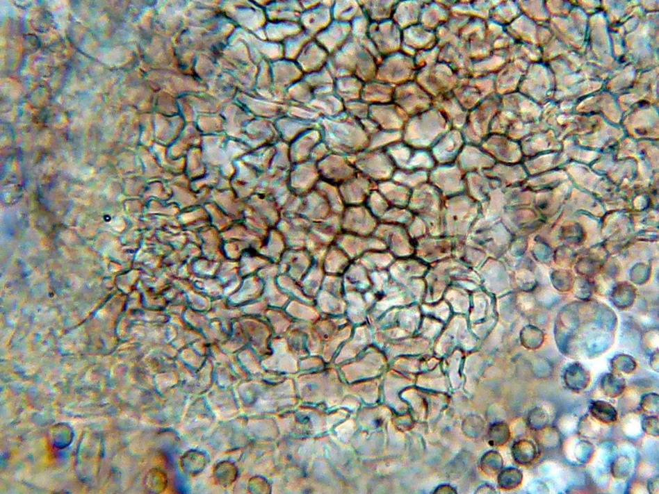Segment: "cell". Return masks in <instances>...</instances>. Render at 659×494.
<instances>
[{"label": "cell", "mask_w": 659, "mask_h": 494, "mask_svg": "<svg viewBox=\"0 0 659 494\" xmlns=\"http://www.w3.org/2000/svg\"><path fill=\"white\" fill-rule=\"evenodd\" d=\"M368 38L382 58L395 54L402 46V30L393 20L371 24Z\"/></svg>", "instance_id": "ba28073f"}, {"label": "cell", "mask_w": 659, "mask_h": 494, "mask_svg": "<svg viewBox=\"0 0 659 494\" xmlns=\"http://www.w3.org/2000/svg\"><path fill=\"white\" fill-rule=\"evenodd\" d=\"M393 160L396 167L405 170H421L433 168L436 162L430 150L417 149L399 141L384 149Z\"/></svg>", "instance_id": "8992f818"}, {"label": "cell", "mask_w": 659, "mask_h": 494, "mask_svg": "<svg viewBox=\"0 0 659 494\" xmlns=\"http://www.w3.org/2000/svg\"><path fill=\"white\" fill-rule=\"evenodd\" d=\"M550 417L544 409L536 407L529 412L527 418V426L529 429L537 431L549 425Z\"/></svg>", "instance_id": "4dcf8cb0"}, {"label": "cell", "mask_w": 659, "mask_h": 494, "mask_svg": "<svg viewBox=\"0 0 659 494\" xmlns=\"http://www.w3.org/2000/svg\"><path fill=\"white\" fill-rule=\"evenodd\" d=\"M638 364L635 358L630 355L620 354H617L611 360V368L614 373L626 374L630 375L637 369Z\"/></svg>", "instance_id": "f1b7e54d"}, {"label": "cell", "mask_w": 659, "mask_h": 494, "mask_svg": "<svg viewBox=\"0 0 659 494\" xmlns=\"http://www.w3.org/2000/svg\"><path fill=\"white\" fill-rule=\"evenodd\" d=\"M659 422L658 415H651L644 418L641 427L645 434L651 437L658 438L659 436Z\"/></svg>", "instance_id": "74e56055"}, {"label": "cell", "mask_w": 659, "mask_h": 494, "mask_svg": "<svg viewBox=\"0 0 659 494\" xmlns=\"http://www.w3.org/2000/svg\"><path fill=\"white\" fill-rule=\"evenodd\" d=\"M417 72L414 58L399 51L384 58L377 65L374 81L396 87L415 81Z\"/></svg>", "instance_id": "3957f363"}, {"label": "cell", "mask_w": 659, "mask_h": 494, "mask_svg": "<svg viewBox=\"0 0 659 494\" xmlns=\"http://www.w3.org/2000/svg\"><path fill=\"white\" fill-rule=\"evenodd\" d=\"M521 342L524 348L529 350H537L541 348L544 343V336L542 331L535 328L523 329L521 335Z\"/></svg>", "instance_id": "1f68e13d"}, {"label": "cell", "mask_w": 659, "mask_h": 494, "mask_svg": "<svg viewBox=\"0 0 659 494\" xmlns=\"http://www.w3.org/2000/svg\"><path fill=\"white\" fill-rule=\"evenodd\" d=\"M504 466V460L500 453L491 452L487 453L483 458L482 468L485 472L494 475L501 471Z\"/></svg>", "instance_id": "e575fe53"}, {"label": "cell", "mask_w": 659, "mask_h": 494, "mask_svg": "<svg viewBox=\"0 0 659 494\" xmlns=\"http://www.w3.org/2000/svg\"><path fill=\"white\" fill-rule=\"evenodd\" d=\"M364 83L356 77H343L337 80V93L344 104L361 100Z\"/></svg>", "instance_id": "44dd1931"}, {"label": "cell", "mask_w": 659, "mask_h": 494, "mask_svg": "<svg viewBox=\"0 0 659 494\" xmlns=\"http://www.w3.org/2000/svg\"><path fill=\"white\" fill-rule=\"evenodd\" d=\"M512 456L516 464L528 466L537 457V449L532 441L521 439L516 441L511 448Z\"/></svg>", "instance_id": "7402d4cb"}, {"label": "cell", "mask_w": 659, "mask_h": 494, "mask_svg": "<svg viewBox=\"0 0 659 494\" xmlns=\"http://www.w3.org/2000/svg\"><path fill=\"white\" fill-rule=\"evenodd\" d=\"M600 389L608 398L615 399L624 394L626 389L625 378L620 374L607 373L600 381Z\"/></svg>", "instance_id": "603a6c76"}, {"label": "cell", "mask_w": 659, "mask_h": 494, "mask_svg": "<svg viewBox=\"0 0 659 494\" xmlns=\"http://www.w3.org/2000/svg\"><path fill=\"white\" fill-rule=\"evenodd\" d=\"M464 145L465 140L461 131L452 128L436 142L430 149V152L436 163H453Z\"/></svg>", "instance_id": "8fae6325"}, {"label": "cell", "mask_w": 659, "mask_h": 494, "mask_svg": "<svg viewBox=\"0 0 659 494\" xmlns=\"http://www.w3.org/2000/svg\"><path fill=\"white\" fill-rule=\"evenodd\" d=\"M333 123V136L343 153L356 154L367 150L369 138L359 120L345 114Z\"/></svg>", "instance_id": "277c9868"}, {"label": "cell", "mask_w": 659, "mask_h": 494, "mask_svg": "<svg viewBox=\"0 0 659 494\" xmlns=\"http://www.w3.org/2000/svg\"><path fill=\"white\" fill-rule=\"evenodd\" d=\"M589 413L595 420L605 425L615 424L618 420V412L616 408L604 400H595L592 402Z\"/></svg>", "instance_id": "cb8c5ba5"}, {"label": "cell", "mask_w": 659, "mask_h": 494, "mask_svg": "<svg viewBox=\"0 0 659 494\" xmlns=\"http://www.w3.org/2000/svg\"><path fill=\"white\" fill-rule=\"evenodd\" d=\"M403 131H386L380 130L369 136V145L367 150L385 149L387 146L402 141Z\"/></svg>", "instance_id": "d4e9b609"}, {"label": "cell", "mask_w": 659, "mask_h": 494, "mask_svg": "<svg viewBox=\"0 0 659 494\" xmlns=\"http://www.w3.org/2000/svg\"><path fill=\"white\" fill-rule=\"evenodd\" d=\"M641 409L649 415H658L659 411V395L658 393H648L642 396L640 400Z\"/></svg>", "instance_id": "8d00e7d4"}, {"label": "cell", "mask_w": 659, "mask_h": 494, "mask_svg": "<svg viewBox=\"0 0 659 494\" xmlns=\"http://www.w3.org/2000/svg\"><path fill=\"white\" fill-rule=\"evenodd\" d=\"M433 97L416 81L395 87L393 104L398 106L409 118L432 108Z\"/></svg>", "instance_id": "52a82bcc"}, {"label": "cell", "mask_w": 659, "mask_h": 494, "mask_svg": "<svg viewBox=\"0 0 659 494\" xmlns=\"http://www.w3.org/2000/svg\"><path fill=\"white\" fill-rule=\"evenodd\" d=\"M369 119L382 131H403L409 117L395 104L371 105Z\"/></svg>", "instance_id": "30bf717a"}, {"label": "cell", "mask_w": 659, "mask_h": 494, "mask_svg": "<svg viewBox=\"0 0 659 494\" xmlns=\"http://www.w3.org/2000/svg\"><path fill=\"white\" fill-rule=\"evenodd\" d=\"M452 128L444 115L432 108L409 119L403 131L402 141L417 149L430 150Z\"/></svg>", "instance_id": "6da1fadb"}, {"label": "cell", "mask_w": 659, "mask_h": 494, "mask_svg": "<svg viewBox=\"0 0 659 494\" xmlns=\"http://www.w3.org/2000/svg\"><path fill=\"white\" fill-rule=\"evenodd\" d=\"M427 1H399L396 4L393 20L402 31L420 24L421 15Z\"/></svg>", "instance_id": "9a60e30c"}, {"label": "cell", "mask_w": 659, "mask_h": 494, "mask_svg": "<svg viewBox=\"0 0 659 494\" xmlns=\"http://www.w3.org/2000/svg\"><path fill=\"white\" fill-rule=\"evenodd\" d=\"M650 366H651L653 371L658 372L659 357L658 352L652 355V358L650 359Z\"/></svg>", "instance_id": "ab89813d"}, {"label": "cell", "mask_w": 659, "mask_h": 494, "mask_svg": "<svg viewBox=\"0 0 659 494\" xmlns=\"http://www.w3.org/2000/svg\"><path fill=\"white\" fill-rule=\"evenodd\" d=\"M338 52L336 74L338 77H356L364 83L375 79L377 63L371 53L351 34Z\"/></svg>", "instance_id": "7a4b0ae2"}, {"label": "cell", "mask_w": 659, "mask_h": 494, "mask_svg": "<svg viewBox=\"0 0 659 494\" xmlns=\"http://www.w3.org/2000/svg\"><path fill=\"white\" fill-rule=\"evenodd\" d=\"M469 21V17L451 15L450 19L436 30L437 47L442 48L448 44H457L461 42L459 34L462 28Z\"/></svg>", "instance_id": "e0dca14e"}, {"label": "cell", "mask_w": 659, "mask_h": 494, "mask_svg": "<svg viewBox=\"0 0 659 494\" xmlns=\"http://www.w3.org/2000/svg\"><path fill=\"white\" fill-rule=\"evenodd\" d=\"M395 87L389 84L371 81L364 84L361 101L368 105L393 104Z\"/></svg>", "instance_id": "ac0fdd59"}, {"label": "cell", "mask_w": 659, "mask_h": 494, "mask_svg": "<svg viewBox=\"0 0 659 494\" xmlns=\"http://www.w3.org/2000/svg\"><path fill=\"white\" fill-rule=\"evenodd\" d=\"M369 108H371V105L365 104L361 100L345 104L346 113L350 117L359 120V121L368 118Z\"/></svg>", "instance_id": "d590c367"}, {"label": "cell", "mask_w": 659, "mask_h": 494, "mask_svg": "<svg viewBox=\"0 0 659 494\" xmlns=\"http://www.w3.org/2000/svg\"><path fill=\"white\" fill-rule=\"evenodd\" d=\"M511 438L510 425L505 422H496L489 431V443L493 447H502Z\"/></svg>", "instance_id": "f546056e"}, {"label": "cell", "mask_w": 659, "mask_h": 494, "mask_svg": "<svg viewBox=\"0 0 659 494\" xmlns=\"http://www.w3.org/2000/svg\"><path fill=\"white\" fill-rule=\"evenodd\" d=\"M535 440L542 448L555 449L561 443V437L559 431L554 427L546 426V428L536 431Z\"/></svg>", "instance_id": "4316f807"}, {"label": "cell", "mask_w": 659, "mask_h": 494, "mask_svg": "<svg viewBox=\"0 0 659 494\" xmlns=\"http://www.w3.org/2000/svg\"><path fill=\"white\" fill-rule=\"evenodd\" d=\"M648 491L651 494H658L659 493L658 477L649 479L648 481Z\"/></svg>", "instance_id": "f35d334b"}, {"label": "cell", "mask_w": 659, "mask_h": 494, "mask_svg": "<svg viewBox=\"0 0 659 494\" xmlns=\"http://www.w3.org/2000/svg\"><path fill=\"white\" fill-rule=\"evenodd\" d=\"M438 40L435 32L426 30L420 24L402 31V46L412 49L416 53L430 51L437 47Z\"/></svg>", "instance_id": "5bb4252c"}, {"label": "cell", "mask_w": 659, "mask_h": 494, "mask_svg": "<svg viewBox=\"0 0 659 494\" xmlns=\"http://www.w3.org/2000/svg\"><path fill=\"white\" fill-rule=\"evenodd\" d=\"M432 108L439 110L453 128L459 131L464 127L469 115V111L462 108L453 92L433 97Z\"/></svg>", "instance_id": "7c38bea8"}, {"label": "cell", "mask_w": 659, "mask_h": 494, "mask_svg": "<svg viewBox=\"0 0 659 494\" xmlns=\"http://www.w3.org/2000/svg\"><path fill=\"white\" fill-rule=\"evenodd\" d=\"M632 463L629 457L620 456L612 463L611 472L616 479H625L630 475Z\"/></svg>", "instance_id": "d6a6232c"}, {"label": "cell", "mask_w": 659, "mask_h": 494, "mask_svg": "<svg viewBox=\"0 0 659 494\" xmlns=\"http://www.w3.org/2000/svg\"><path fill=\"white\" fill-rule=\"evenodd\" d=\"M439 52L440 48L439 47H436L430 51L417 52L416 57L414 58L417 69L420 70L425 68V67L437 63Z\"/></svg>", "instance_id": "836d02e7"}, {"label": "cell", "mask_w": 659, "mask_h": 494, "mask_svg": "<svg viewBox=\"0 0 659 494\" xmlns=\"http://www.w3.org/2000/svg\"><path fill=\"white\" fill-rule=\"evenodd\" d=\"M523 474L514 467L502 470L498 476V484L501 488L506 491H514L522 485Z\"/></svg>", "instance_id": "484cf974"}, {"label": "cell", "mask_w": 659, "mask_h": 494, "mask_svg": "<svg viewBox=\"0 0 659 494\" xmlns=\"http://www.w3.org/2000/svg\"><path fill=\"white\" fill-rule=\"evenodd\" d=\"M565 386L573 393H580L585 390L591 384V374L580 363L569 364L565 368L564 375Z\"/></svg>", "instance_id": "d6986e66"}, {"label": "cell", "mask_w": 659, "mask_h": 494, "mask_svg": "<svg viewBox=\"0 0 659 494\" xmlns=\"http://www.w3.org/2000/svg\"><path fill=\"white\" fill-rule=\"evenodd\" d=\"M469 49L466 44H448L440 48L439 62L446 64L454 71L458 77L464 79L469 76Z\"/></svg>", "instance_id": "4fadbf2b"}, {"label": "cell", "mask_w": 659, "mask_h": 494, "mask_svg": "<svg viewBox=\"0 0 659 494\" xmlns=\"http://www.w3.org/2000/svg\"><path fill=\"white\" fill-rule=\"evenodd\" d=\"M415 81L432 97L452 92L460 78L446 64L437 62L418 70Z\"/></svg>", "instance_id": "5b68a950"}, {"label": "cell", "mask_w": 659, "mask_h": 494, "mask_svg": "<svg viewBox=\"0 0 659 494\" xmlns=\"http://www.w3.org/2000/svg\"><path fill=\"white\" fill-rule=\"evenodd\" d=\"M399 1H359L365 16L371 24L391 20L394 8Z\"/></svg>", "instance_id": "ffe728a7"}, {"label": "cell", "mask_w": 659, "mask_h": 494, "mask_svg": "<svg viewBox=\"0 0 659 494\" xmlns=\"http://www.w3.org/2000/svg\"><path fill=\"white\" fill-rule=\"evenodd\" d=\"M450 17V10L441 1H427L423 7L420 25L426 30L436 32Z\"/></svg>", "instance_id": "2e32d148"}, {"label": "cell", "mask_w": 659, "mask_h": 494, "mask_svg": "<svg viewBox=\"0 0 659 494\" xmlns=\"http://www.w3.org/2000/svg\"><path fill=\"white\" fill-rule=\"evenodd\" d=\"M339 13H336L337 20L341 22L352 24L355 19L364 15V13L359 1L339 2Z\"/></svg>", "instance_id": "83f0119b"}, {"label": "cell", "mask_w": 659, "mask_h": 494, "mask_svg": "<svg viewBox=\"0 0 659 494\" xmlns=\"http://www.w3.org/2000/svg\"><path fill=\"white\" fill-rule=\"evenodd\" d=\"M359 171L373 177L389 178L396 169V164L384 149L365 150L348 158Z\"/></svg>", "instance_id": "9c48e42d"}]
</instances>
